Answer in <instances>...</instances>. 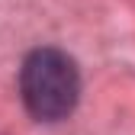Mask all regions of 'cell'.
<instances>
[{"label": "cell", "instance_id": "6da1fadb", "mask_svg": "<svg viewBox=\"0 0 135 135\" xmlns=\"http://www.w3.org/2000/svg\"><path fill=\"white\" fill-rule=\"evenodd\" d=\"M20 90L26 109L42 122H58L74 109L80 77L74 61L58 48H36L20 71Z\"/></svg>", "mask_w": 135, "mask_h": 135}]
</instances>
